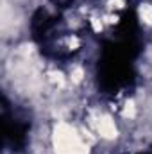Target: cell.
Listing matches in <instances>:
<instances>
[{"instance_id":"1","label":"cell","mask_w":152,"mask_h":154,"mask_svg":"<svg viewBox=\"0 0 152 154\" xmlns=\"http://www.w3.org/2000/svg\"><path fill=\"white\" fill-rule=\"evenodd\" d=\"M48 138L54 154H91V147L84 140L81 127L68 120H57Z\"/></svg>"},{"instance_id":"2","label":"cell","mask_w":152,"mask_h":154,"mask_svg":"<svg viewBox=\"0 0 152 154\" xmlns=\"http://www.w3.org/2000/svg\"><path fill=\"white\" fill-rule=\"evenodd\" d=\"M138 18L145 27H152V2H141L138 5Z\"/></svg>"},{"instance_id":"3","label":"cell","mask_w":152,"mask_h":154,"mask_svg":"<svg viewBox=\"0 0 152 154\" xmlns=\"http://www.w3.org/2000/svg\"><path fill=\"white\" fill-rule=\"evenodd\" d=\"M106 5H108L109 13H116V11H120V9L125 7V0H108Z\"/></svg>"}]
</instances>
